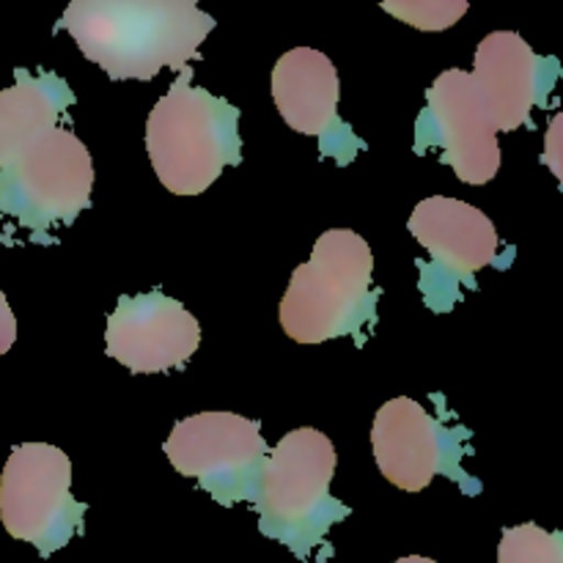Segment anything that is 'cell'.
<instances>
[{
    "label": "cell",
    "instance_id": "15",
    "mask_svg": "<svg viewBox=\"0 0 563 563\" xmlns=\"http://www.w3.org/2000/svg\"><path fill=\"white\" fill-rule=\"evenodd\" d=\"M498 563H563V533L544 531L537 522L506 528Z\"/></svg>",
    "mask_w": 563,
    "mask_h": 563
},
{
    "label": "cell",
    "instance_id": "16",
    "mask_svg": "<svg viewBox=\"0 0 563 563\" xmlns=\"http://www.w3.org/2000/svg\"><path fill=\"white\" fill-rule=\"evenodd\" d=\"M467 0H385L383 11L418 31H449L467 14Z\"/></svg>",
    "mask_w": 563,
    "mask_h": 563
},
{
    "label": "cell",
    "instance_id": "2",
    "mask_svg": "<svg viewBox=\"0 0 563 563\" xmlns=\"http://www.w3.org/2000/svg\"><path fill=\"white\" fill-rule=\"evenodd\" d=\"M146 152L159 185L176 196H201L225 165L242 163L240 108L192 86L185 66L148 113Z\"/></svg>",
    "mask_w": 563,
    "mask_h": 563
},
{
    "label": "cell",
    "instance_id": "6",
    "mask_svg": "<svg viewBox=\"0 0 563 563\" xmlns=\"http://www.w3.org/2000/svg\"><path fill=\"white\" fill-rule=\"evenodd\" d=\"M86 504L71 498V462L49 443L14 445L0 473V520L42 559L82 533Z\"/></svg>",
    "mask_w": 563,
    "mask_h": 563
},
{
    "label": "cell",
    "instance_id": "13",
    "mask_svg": "<svg viewBox=\"0 0 563 563\" xmlns=\"http://www.w3.org/2000/svg\"><path fill=\"white\" fill-rule=\"evenodd\" d=\"M548 60L515 31H495L482 38L473 55V82L478 88L489 121L498 132L531 124V110L548 102L555 75H544Z\"/></svg>",
    "mask_w": 563,
    "mask_h": 563
},
{
    "label": "cell",
    "instance_id": "19",
    "mask_svg": "<svg viewBox=\"0 0 563 563\" xmlns=\"http://www.w3.org/2000/svg\"><path fill=\"white\" fill-rule=\"evenodd\" d=\"M394 563H438V561L423 559V555H407V559H399V561H394Z\"/></svg>",
    "mask_w": 563,
    "mask_h": 563
},
{
    "label": "cell",
    "instance_id": "14",
    "mask_svg": "<svg viewBox=\"0 0 563 563\" xmlns=\"http://www.w3.org/2000/svg\"><path fill=\"white\" fill-rule=\"evenodd\" d=\"M75 93L55 71H14V86L0 91V168L58 126Z\"/></svg>",
    "mask_w": 563,
    "mask_h": 563
},
{
    "label": "cell",
    "instance_id": "7",
    "mask_svg": "<svg viewBox=\"0 0 563 563\" xmlns=\"http://www.w3.org/2000/svg\"><path fill=\"white\" fill-rule=\"evenodd\" d=\"M176 473L192 478L220 506L256 504L258 473L267 460V440L251 418L236 412H198L181 418L163 443Z\"/></svg>",
    "mask_w": 563,
    "mask_h": 563
},
{
    "label": "cell",
    "instance_id": "8",
    "mask_svg": "<svg viewBox=\"0 0 563 563\" xmlns=\"http://www.w3.org/2000/svg\"><path fill=\"white\" fill-rule=\"evenodd\" d=\"M407 229L432 253V269H421V289L440 313L456 302V286L473 289L478 269L498 256L500 236L493 220L460 198H423L412 209Z\"/></svg>",
    "mask_w": 563,
    "mask_h": 563
},
{
    "label": "cell",
    "instance_id": "5",
    "mask_svg": "<svg viewBox=\"0 0 563 563\" xmlns=\"http://www.w3.org/2000/svg\"><path fill=\"white\" fill-rule=\"evenodd\" d=\"M93 163L75 132L55 126L0 168V223L20 225L47 242V231L69 225L91 207Z\"/></svg>",
    "mask_w": 563,
    "mask_h": 563
},
{
    "label": "cell",
    "instance_id": "4",
    "mask_svg": "<svg viewBox=\"0 0 563 563\" xmlns=\"http://www.w3.org/2000/svg\"><path fill=\"white\" fill-rule=\"evenodd\" d=\"M335 476V449L319 429H291L267 451L258 473V531L286 544L306 561L324 542L330 528L352 515L350 506L330 495Z\"/></svg>",
    "mask_w": 563,
    "mask_h": 563
},
{
    "label": "cell",
    "instance_id": "17",
    "mask_svg": "<svg viewBox=\"0 0 563 563\" xmlns=\"http://www.w3.org/2000/svg\"><path fill=\"white\" fill-rule=\"evenodd\" d=\"M14 341H16L14 311H11L9 300H5V295L0 291V357L14 346Z\"/></svg>",
    "mask_w": 563,
    "mask_h": 563
},
{
    "label": "cell",
    "instance_id": "9",
    "mask_svg": "<svg viewBox=\"0 0 563 563\" xmlns=\"http://www.w3.org/2000/svg\"><path fill=\"white\" fill-rule=\"evenodd\" d=\"M443 152L465 185H487L500 170L498 130L489 121L471 71L449 69L427 91V108L416 126V152Z\"/></svg>",
    "mask_w": 563,
    "mask_h": 563
},
{
    "label": "cell",
    "instance_id": "18",
    "mask_svg": "<svg viewBox=\"0 0 563 563\" xmlns=\"http://www.w3.org/2000/svg\"><path fill=\"white\" fill-rule=\"evenodd\" d=\"M559 126H561V115H555L553 124H550V137H548V157L544 163H550V168L555 170V176L561 179V168L555 165V152H559Z\"/></svg>",
    "mask_w": 563,
    "mask_h": 563
},
{
    "label": "cell",
    "instance_id": "12",
    "mask_svg": "<svg viewBox=\"0 0 563 563\" xmlns=\"http://www.w3.org/2000/svg\"><path fill=\"white\" fill-rule=\"evenodd\" d=\"M339 71L313 47H295L273 66V99L286 124L300 135L322 137L324 157L350 165L366 143L339 119Z\"/></svg>",
    "mask_w": 563,
    "mask_h": 563
},
{
    "label": "cell",
    "instance_id": "3",
    "mask_svg": "<svg viewBox=\"0 0 563 563\" xmlns=\"http://www.w3.org/2000/svg\"><path fill=\"white\" fill-rule=\"evenodd\" d=\"M374 253L352 229H330L311 258L291 273L280 300V328L297 344L352 335L374 322L383 291L372 286Z\"/></svg>",
    "mask_w": 563,
    "mask_h": 563
},
{
    "label": "cell",
    "instance_id": "10",
    "mask_svg": "<svg viewBox=\"0 0 563 563\" xmlns=\"http://www.w3.org/2000/svg\"><path fill=\"white\" fill-rule=\"evenodd\" d=\"M372 449L379 473L405 493H421L434 476L456 478L465 493L482 489L462 471L465 445L410 396L379 407L372 427Z\"/></svg>",
    "mask_w": 563,
    "mask_h": 563
},
{
    "label": "cell",
    "instance_id": "1",
    "mask_svg": "<svg viewBox=\"0 0 563 563\" xmlns=\"http://www.w3.org/2000/svg\"><path fill=\"white\" fill-rule=\"evenodd\" d=\"M60 25L113 80H152L198 58L214 20L190 0H75Z\"/></svg>",
    "mask_w": 563,
    "mask_h": 563
},
{
    "label": "cell",
    "instance_id": "11",
    "mask_svg": "<svg viewBox=\"0 0 563 563\" xmlns=\"http://www.w3.org/2000/svg\"><path fill=\"white\" fill-rule=\"evenodd\" d=\"M201 344V324L159 289L121 297L108 317L104 346L132 374H159L190 361Z\"/></svg>",
    "mask_w": 563,
    "mask_h": 563
}]
</instances>
